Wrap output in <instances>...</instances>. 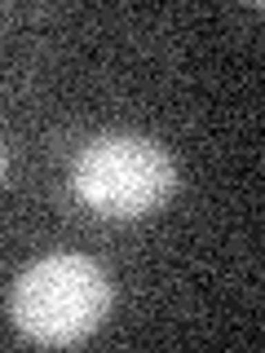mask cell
<instances>
[{
	"label": "cell",
	"instance_id": "1",
	"mask_svg": "<svg viewBox=\"0 0 265 353\" xmlns=\"http://www.w3.org/2000/svg\"><path fill=\"white\" fill-rule=\"evenodd\" d=\"M110 309V279L97 261L58 252L22 270L14 283V314L18 331L36 345H80L102 327Z\"/></svg>",
	"mask_w": 265,
	"mask_h": 353
},
{
	"label": "cell",
	"instance_id": "2",
	"mask_svg": "<svg viewBox=\"0 0 265 353\" xmlns=\"http://www.w3.org/2000/svg\"><path fill=\"white\" fill-rule=\"evenodd\" d=\"M75 190L106 216H146L177 190V163L150 137L106 132L75 159Z\"/></svg>",
	"mask_w": 265,
	"mask_h": 353
},
{
	"label": "cell",
	"instance_id": "3",
	"mask_svg": "<svg viewBox=\"0 0 265 353\" xmlns=\"http://www.w3.org/2000/svg\"><path fill=\"white\" fill-rule=\"evenodd\" d=\"M5 172H9V150L0 146V181H5Z\"/></svg>",
	"mask_w": 265,
	"mask_h": 353
}]
</instances>
